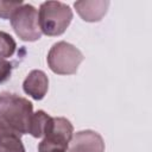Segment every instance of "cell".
<instances>
[{
  "label": "cell",
  "mask_w": 152,
  "mask_h": 152,
  "mask_svg": "<svg viewBox=\"0 0 152 152\" xmlns=\"http://www.w3.org/2000/svg\"><path fill=\"white\" fill-rule=\"evenodd\" d=\"M33 104L27 99L13 93H0V121L5 122L18 133L28 134Z\"/></svg>",
  "instance_id": "6da1fadb"
},
{
  "label": "cell",
  "mask_w": 152,
  "mask_h": 152,
  "mask_svg": "<svg viewBox=\"0 0 152 152\" xmlns=\"http://www.w3.org/2000/svg\"><path fill=\"white\" fill-rule=\"evenodd\" d=\"M72 10L62 1L42 2L38 11L39 27L43 34L49 37L61 36L72 20Z\"/></svg>",
  "instance_id": "7a4b0ae2"
},
{
  "label": "cell",
  "mask_w": 152,
  "mask_h": 152,
  "mask_svg": "<svg viewBox=\"0 0 152 152\" xmlns=\"http://www.w3.org/2000/svg\"><path fill=\"white\" fill-rule=\"evenodd\" d=\"M83 59V53L75 45L64 40L55 43L50 48L46 57L50 70L57 75L76 74Z\"/></svg>",
  "instance_id": "3957f363"
},
{
  "label": "cell",
  "mask_w": 152,
  "mask_h": 152,
  "mask_svg": "<svg viewBox=\"0 0 152 152\" xmlns=\"http://www.w3.org/2000/svg\"><path fill=\"white\" fill-rule=\"evenodd\" d=\"M74 134L72 124L63 116H51L38 152H66Z\"/></svg>",
  "instance_id": "277c9868"
},
{
  "label": "cell",
  "mask_w": 152,
  "mask_h": 152,
  "mask_svg": "<svg viewBox=\"0 0 152 152\" xmlns=\"http://www.w3.org/2000/svg\"><path fill=\"white\" fill-rule=\"evenodd\" d=\"M11 26L15 34L24 42L40 39L42 31L38 21V11L31 4H23L11 17Z\"/></svg>",
  "instance_id": "5b68a950"
},
{
  "label": "cell",
  "mask_w": 152,
  "mask_h": 152,
  "mask_svg": "<svg viewBox=\"0 0 152 152\" xmlns=\"http://www.w3.org/2000/svg\"><path fill=\"white\" fill-rule=\"evenodd\" d=\"M69 152H104V141L100 133L84 129L72 134Z\"/></svg>",
  "instance_id": "8992f818"
},
{
  "label": "cell",
  "mask_w": 152,
  "mask_h": 152,
  "mask_svg": "<svg viewBox=\"0 0 152 152\" xmlns=\"http://www.w3.org/2000/svg\"><path fill=\"white\" fill-rule=\"evenodd\" d=\"M109 5L108 0H81L74 2L77 14L88 23L100 21L106 15Z\"/></svg>",
  "instance_id": "52a82bcc"
},
{
  "label": "cell",
  "mask_w": 152,
  "mask_h": 152,
  "mask_svg": "<svg viewBox=\"0 0 152 152\" xmlns=\"http://www.w3.org/2000/svg\"><path fill=\"white\" fill-rule=\"evenodd\" d=\"M23 89L25 94L30 95L34 100H42L49 89V77L43 70L34 69L28 72L23 82Z\"/></svg>",
  "instance_id": "ba28073f"
},
{
  "label": "cell",
  "mask_w": 152,
  "mask_h": 152,
  "mask_svg": "<svg viewBox=\"0 0 152 152\" xmlns=\"http://www.w3.org/2000/svg\"><path fill=\"white\" fill-rule=\"evenodd\" d=\"M21 134L0 121V152H25Z\"/></svg>",
  "instance_id": "9c48e42d"
},
{
  "label": "cell",
  "mask_w": 152,
  "mask_h": 152,
  "mask_svg": "<svg viewBox=\"0 0 152 152\" xmlns=\"http://www.w3.org/2000/svg\"><path fill=\"white\" fill-rule=\"evenodd\" d=\"M50 118L51 116L42 109L33 113L32 118H31V121H30L28 134H31L33 138H43Z\"/></svg>",
  "instance_id": "30bf717a"
},
{
  "label": "cell",
  "mask_w": 152,
  "mask_h": 152,
  "mask_svg": "<svg viewBox=\"0 0 152 152\" xmlns=\"http://www.w3.org/2000/svg\"><path fill=\"white\" fill-rule=\"evenodd\" d=\"M17 49L14 38L7 32L0 31V58H7L13 56Z\"/></svg>",
  "instance_id": "8fae6325"
},
{
  "label": "cell",
  "mask_w": 152,
  "mask_h": 152,
  "mask_svg": "<svg viewBox=\"0 0 152 152\" xmlns=\"http://www.w3.org/2000/svg\"><path fill=\"white\" fill-rule=\"evenodd\" d=\"M21 0L19 1H2L0 0V18L1 19H11L13 13L23 5Z\"/></svg>",
  "instance_id": "7c38bea8"
},
{
  "label": "cell",
  "mask_w": 152,
  "mask_h": 152,
  "mask_svg": "<svg viewBox=\"0 0 152 152\" xmlns=\"http://www.w3.org/2000/svg\"><path fill=\"white\" fill-rule=\"evenodd\" d=\"M12 63L5 58H0V84L8 81L12 75Z\"/></svg>",
  "instance_id": "4fadbf2b"
}]
</instances>
